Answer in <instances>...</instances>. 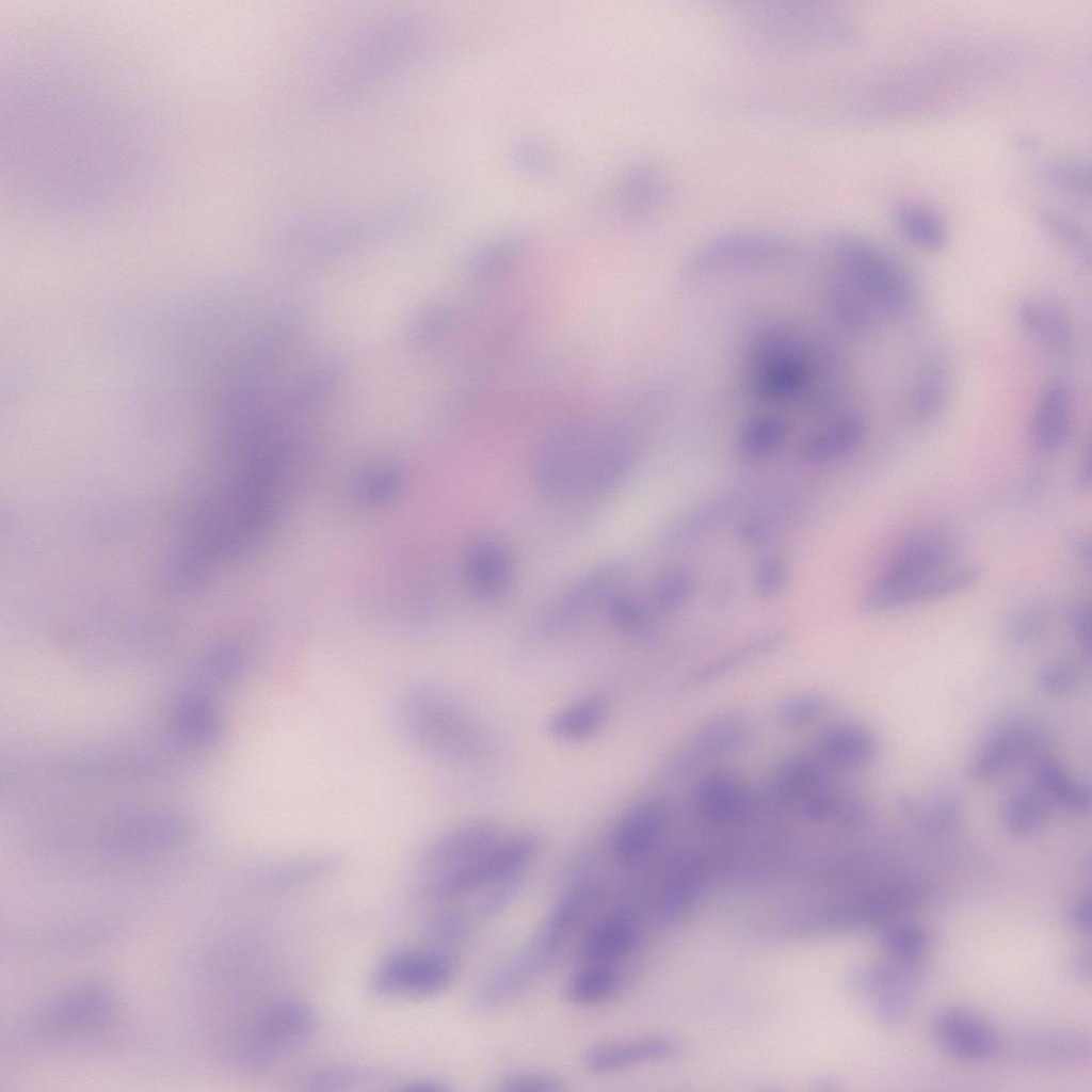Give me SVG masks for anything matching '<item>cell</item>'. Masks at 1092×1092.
Returning <instances> with one entry per match:
<instances>
[{
    "label": "cell",
    "instance_id": "obj_29",
    "mask_svg": "<svg viewBox=\"0 0 1092 1092\" xmlns=\"http://www.w3.org/2000/svg\"><path fill=\"white\" fill-rule=\"evenodd\" d=\"M636 936L632 919L623 912L615 913L587 930L580 942V953L587 963L613 965L631 950Z\"/></svg>",
    "mask_w": 1092,
    "mask_h": 1092
},
{
    "label": "cell",
    "instance_id": "obj_14",
    "mask_svg": "<svg viewBox=\"0 0 1092 1092\" xmlns=\"http://www.w3.org/2000/svg\"><path fill=\"white\" fill-rule=\"evenodd\" d=\"M556 958L533 940L486 978L477 992L476 1005L491 1009L509 1001L548 971Z\"/></svg>",
    "mask_w": 1092,
    "mask_h": 1092
},
{
    "label": "cell",
    "instance_id": "obj_24",
    "mask_svg": "<svg viewBox=\"0 0 1092 1092\" xmlns=\"http://www.w3.org/2000/svg\"><path fill=\"white\" fill-rule=\"evenodd\" d=\"M675 1046L661 1037L595 1045L582 1055L583 1067L593 1074H611L670 1056Z\"/></svg>",
    "mask_w": 1092,
    "mask_h": 1092
},
{
    "label": "cell",
    "instance_id": "obj_54",
    "mask_svg": "<svg viewBox=\"0 0 1092 1092\" xmlns=\"http://www.w3.org/2000/svg\"><path fill=\"white\" fill-rule=\"evenodd\" d=\"M475 924L463 911L451 910L438 915L431 925L433 937L444 944H455L471 935Z\"/></svg>",
    "mask_w": 1092,
    "mask_h": 1092
},
{
    "label": "cell",
    "instance_id": "obj_18",
    "mask_svg": "<svg viewBox=\"0 0 1092 1092\" xmlns=\"http://www.w3.org/2000/svg\"><path fill=\"white\" fill-rule=\"evenodd\" d=\"M664 826V815L653 802L629 808L617 821L611 836V852L622 865L635 866L646 860L657 847Z\"/></svg>",
    "mask_w": 1092,
    "mask_h": 1092
},
{
    "label": "cell",
    "instance_id": "obj_23",
    "mask_svg": "<svg viewBox=\"0 0 1092 1092\" xmlns=\"http://www.w3.org/2000/svg\"><path fill=\"white\" fill-rule=\"evenodd\" d=\"M1021 328L1031 340L1047 351L1062 353L1073 343V324L1056 303L1039 299H1023L1017 306Z\"/></svg>",
    "mask_w": 1092,
    "mask_h": 1092
},
{
    "label": "cell",
    "instance_id": "obj_39",
    "mask_svg": "<svg viewBox=\"0 0 1092 1092\" xmlns=\"http://www.w3.org/2000/svg\"><path fill=\"white\" fill-rule=\"evenodd\" d=\"M620 983V974L613 965L587 963L566 981L564 998L575 1006L598 1003L611 997Z\"/></svg>",
    "mask_w": 1092,
    "mask_h": 1092
},
{
    "label": "cell",
    "instance_id": "obj_60",
    "mask_svg": "<svg viewBox=\"0 0 1092 1092\" xmlns=\"http://www.w3.org/2000/svg\"><path fill=\"white\" fill-rule=\"evenodd\" d=\"M1069 924L1081 932L1091 930V900L1083 897L1074 901L1066 911Z\"/></svg>",
    "mask_w": 1092,
    "mask_h": 1092
},
{
    "label": "cell",
    "instance_id": "obj_32",
    "mask_svg": "<svg viewBox=\"0 0 1092 1092\" xmlns=\"http://www.w3.org/2000/svg\"><path fill=\"white\" fill-rule=\"evenodd\" d=\"M817 751L830 762L862 766L876 757L878 742L872 733L861 725L839 724L819 736Z\"/></svg>",
    "mask_w": 1092,
    "mask_h": 1092
},
{
    "label": "cell",
    "instance_id": "obj_7",
    "mask_svg": "<svg viewBox=\"0 0 1092 1092\" xmlns=\"http://www.w3.org/2000/svg\"><path fill=\"white\" fill-rule=\"evenodd\" d=\"M454 976V962L441 951L399 949L381 961L371 983L381 996L419 998L441 993Z\"/></svg>",
    "mask_w": 1092,
    "mask_h": 1092
},
{
    "label": "cell",
    "instance_id": "obj_41",
    "mask_svg": "<svg viewBox=\"0 0 1092 1092\" xmlns=\"http://www.w3.org/2000/svg\"><path fill=\"white\" fill-rule=\"evenodd\" d=\"M1042 228L1076 260L1086 267L1091 263V241L1085 228L1074 219L1057 211H1043L1039 216Z\"/></svg>",
    "mask_w": 1092,
    "mask_h": 1092
},
{
    "label": "cell",
    "instance_id": "obj_26",
    "mask_svg": "<svg viewBox=\"0 0 1092 1092\" xmlns=\"http://www.w3.org/2000/svg\"><path fill=\"white\" fill-rule=\"evenodd\" d=\"M704 879V863L695 854L685 853L670 863L659 894V914L663 921H675L685 914L698 896Z\"/></svg>",
    "mask_w": 1092,
    "mask_h": 1092
},
{
    "label": "cell",
    "instance_id": "obj_9",
    "mask_svg": "<svg viewBox=\"0 0 1092 1092\" xmlns=\"http://www.w3.org/2000/svg\"><path fill=\"white\" fill-rule=\"evenodd\" d=\"M623 568L616 563L598 566L560 593L543 614V628L562 632L582 624L616 595Z\"/></svg>",
    "mask_w": 1092,
    "mask_h": 1092
},
{
    "label": "cell",
    "instance_id": "obj_22",
    "mask_svg": "<svg viewBox=\"0 0 1092 1092\" xmlns=\"http://www.w3.org/2000/svg\"><path fill=\"white\" fill-rule=\"evenodd\" d=\"M828 13L818 9H769L761 13L759 35L773 41L789 42L788 44H828L834 34V25L829 21Z\"/></svg>",
    "mask_w": 1092,
    "mask_h": 1092
},
{
    "label": "cell",
    "instance_id": "obj_64",
    "mask_svg": "<svg viewBox=\"0 0 1092 1092\" xmlns=\"http://www.w3.org/2000/svg\"><path fill=\"white\" fill-rule=\"evenodd\" d=\"M732 591L733 584H730V581H728V579L720 578L719 584L716 585L713 590L714 601H718L719 605L724 604L728 597L732 596Z\"/></svg>",
    "mask_w": 1092,
    "mask_h": 1092
},
{
    "label": "cell",
    "instance_id": "obj_27",
    "mask_svg": "<svg viewBox=\"0 0 1092 1092\" xmlns=\"http://www.w3.org/2000/svg\"><path fill=\"white\" fill-rule=\"evenodd\" d=\"M918 897L919 890L911 883L884 884L848 904L840 918L852 926H879L910 909Z\"/></svg>",
    "mask_w": 1092,
    "mask_h": 1092
},
{
    "label": "cell",
    "instance_id": "obj_57",
    "mask_svg": "<svg viewBox=\"0 0 1092 1092\" xmlns=\"http://www.w3.org/2000/svg\"><path fill=\"white\" fill-rule=\"evenodd\" d=\"M1071 632L1086 658H1091V607L1078 604L1070 612Z\"/></svg>",
    "mask_w": 1092,
    "mask_h": 1092
},
{
    "label": "cell",
    "instance_id": "obj_33",
    "mask_svg": "<svg viewBox=\"0 0 1092 1092\" xmlns=\"http://www.w3.org/2000/svg\"><path fill=\"white\" fill-rule=\"evenodd\" d=\"M999 815L1008 833L1028 838L1046 828L1050 813L1043 794L1028 787H1017L1001 799Z\"/></svg>",
    "mask_w": 1092,
    "mask_h": 1092
},
{
    "label": "cell",
    "instance_id": "obj_38",
    "mask_svg": "<svg viewBox=\"0 0 1092 1092\" xmlns=\"http://www.w3.org/2000/svg\"><path fill=\"white\" fill-rule=\"evenodd\" d=\"M751 721L726 713L707 721L695 735V744L709 755H725L745 748L753 739Z\"/></svg>",
    "mask_w": 1092,
    "mask_h": 1092
},
{
    "label": "cell",
    "instance_id": "obj_37",
    "mask_svg": "<svg viewBox=\"0 0 1092 1092\" xmlns=\"http://www.w3.org/2000/svg\"><path fill=\"white\" fill-rule=\"evenodd\" d=\"M787 420L776 414H758L749 418L737 436V450L748 461H762L772 455L785 440Z\"/></svg>",
    "mask_w": 1092,
    "mask_h": 1092
},
{
    "label": "cell",
    "instance_id": "obj_11",
    "mask_svg": "<svg viewBox=\"0 0 1092 1092\" xmlns=\"http://www.w3.org/2000/svg\"><path fill=\"white\" fill-rule=\"evenodd\" d=\"M932 1030L950 1056L964 1061L989 1059L1001 1047L995 1028L976 1012L960 1006L938 1010L932 1021Z\"/></svg>",
    "mask_w": 1092,
    "mask_h": 1092
},
{
    "label": "cell",
    "instance_id": "obj_58",
    "mask_svg": "<svg viewBox=\"0 0 1092 1092\" xmlns=\"http://www.w3.org/2000/svg\"><path fill=\"white\" fill-rule=\"evenodd\" d=\"M737 536L748 545H760L772 535L771 525L760 516H749L739 521Z\"/></svg>",
    "mask_w": 1092,
    "mask_h": 1092
},
{
    "label": "cell",
    "instance_id": "obj_49",
    "mask_svg": "<svg viewBox=\"0 0 1092 1092\" xmlns=\"http://www.w3.org/2000/svg\"><path fill=\"white\" fill-rule=\"evenodd\" d=\"M610 617L622 630L632 635H644L654 628V617L639 600L614 595L607 606Z\"/></svg>",
    "mask_w": 1092,
    "mask_h": 1092
},
{
    "label": "cell",
    "instance_id": "obj_5",
    "mask_svg": "<svg viewBox=\"0 0 1092 1092\" xmlns=\"http://www.w3.org/2000/svg\"><path fill=\"white\" fill-rule=\"evenodd\" d=\"M799 246L776 235L740 231L713 238L698 246L684 267V276L695 280L717 274L773 271L797 264Z\"/></svg>",
    "mask_w": 1092,
    "mask_h": 1092
},
{
    "label": "cell",
    "instance_id": "obj_25",
    "mask_svg": "<svg viewBox=\"0 0 1092 1092\" xmlns=\"http://www.w3.org/2000/svg\"><path fill=\"white\" fill-rule=\"evenodd\" d=\"M694 801L702 818L720 824L742 818L751 803L744 785L726 772L706 775L696 787Z\"/></svg>",
    "mask_w": 1092,
    "mask_h": 1092
},
{
    "label": "cell",
    "instance_id": "obj_13",
    "mask_svg": "<svg viewBox=\"0 0 1092 1092\" xmlns=\"http://www.w3.org/2000/svg\"><path fill=\"white\" fill-rule=\"evenodd\" d=\"M1038 736L1037 725L1027 717L1001 722L973 755L967 768L969 778L986 782L1001 775L1032 749Z\"/></svg>",
    "mask_w": 1092,
    "mask_h": 1092
},
{
    "label": "cell",
    "instance_id": "obj_20",
    "mask_svg": "<svg viewBox=\"0 0 1092 1092\" xmlns=\"http://www.w3.org/2000/svg\"><path fill=\"white\" fill-rule=\"evenodd\" d=\"M1016 1056L1041 1069H1065L1082 1063L1090 1056L1089 1042L1066 1029H1040L1024 1032L1014 1040Z\"/></svg>",
    "mask_w": 1092,
    "mask_h": 1092
},
{
    "label": "cell",
    "instance_id": "obj_31",
    "mask_svg": "<svg viewBox=\"0 0 1092 1092\" xmlns=\"http://www.w3.org/2000/svg\"><path fill=\"white\" fill-rule=\"evenodd\" d=\"M893 218L901 235L919 248L941 252L949 242L945 220L927 205L901 200L894 206Z\"/></svg>",
    "mask_w": 1092,
    "mask_h": 1092
},
{
    "label": "cell",
    "instance_id": "obj_10",
    "mask_svg": "<svg viewBox=\"0 0 1092 1092\" xmlns=\"http://www.w3.org/2000/svg\"><path fill=\"white\" fill-rule=\"evenodd\" d=\"M959 550V537L950 529L921 530L895 549L880 578L910 579L947 571L953 567Z\"/></svg>",
    "mask_w": 1092,
    "mask_h": 1092
},
{
    "label": "cell",
    "instance_id": "obj_62",
    "mask_svg": "<svg viewBox=\"0 0 1092 1092\" xmlns=\"http://www.w3.org/2000/svg\"><path fill=\"white\" fill-rule=\"evenodd\" d=\"M1091 482V456L1090 451L1087 452L1076 476V484L1079 488H1089Z\"/></svg>",
    "mask_w": 1092,
    "mask_h": 1092
},
{
    "label": "cell",
    "instance_id": "obj_36",
    "mask_svg": "<svg viewBox=\"0 0 1092 1092\" xmlns=\"http://www.w3.org/2000/svg\"><path fill=\"white\" fill-rule=\"evenodd\" d=\"M608 708L604 700L588 697L557 712L549 723L550 734L559 740L578 742L594 736L604 725Z\"/></svg>",
    "mask_w": 1092,
    "mask_h": 1092
},
{
    "label": "cell",
    "instance_id": "obj_8",
    "mask_svg": "<svg viewBox=\"0 0 1092 1092\" xmlns=\"http://www.w3.org/2000/svg\"><path fill=\"white\" fill-rule=\"evenodd\" d=\"M980 575L979 567L965 565L925 577L898 580L879 578L863 596L860 607L864 612L876 613L944 599L970 588Z\"/></svg>",
    "mask_w": 1092,
    "mask_h": 1092
},
{
    "label": "cell",
    "instance_id": "obj_61",
    "mask_svg": "<svg viewBox=\"0 0 1092 1092\" xmlns=\"http://www.w3.org/2000/svg\"><path fill=\"white\" fill-rule=\"evenodd\" d=\"M1066 971L1079 981L1091 979L1092 961L1090 950H1077L1071 954L1065 964Z\"/></svg>",
    "mask_w": 1092,
    "mask_h": 1092
},
{
    "label": "cell",
    "instance_id": "obj_21",
    "mask_svg": "<svg viewBox=\"0 0 1092 1092\" xmlns=\"http://www.w3.org/2000/svg\"><path fill=\"white\" fill-rule=\"evenodd\" d=\"M866 422L855 410H845L808 435L799 454L809 465H825L852 454L863 443Z\"/></svg>",
    "mask_w": 1092,
    "mask_h": 1092
},
{
    "label": "cell",
    "instance_id": "obj_15",
    "mask_svg": "<svg viewBox=\"0 0 1092 1092\" xmlns=\"http://www.w3.org/2000/svg\"><path fill=\"white\" fill-rule=\"evenodd\" d=\"M500 839L497 829L485 821L463 823L437 837L420 857L423 879H430L471 861Z\"/></svg>",
    "mask_w": 1092,
    "mask_h": 1092
},
{
    "label": "cell",
    "instance_id": "obj_47",
    "mask_svg": "<svg viewBox=\"0 0 1092 1092\" xmlns=\"http://www.w3.org/2000/svg\"><path fill=\"white\" fill-rule=\"evenodd\" d=\"M402 486V475L390 466H381L364 473L356 482V496L367 503L385 502Z\"/></svg>",
    "mask_w": 1092,
    "mask_h": 1092
},
{
    "label": "cell",
    "instance_id": "obj_53",
    "mask_svg": "<svg viewBox=\"0 0 1092 1092\" xmlns=\"http://www.w3.org/2000/svg\"><path fill=\"white\" fill-rule=\"evenodd\" d=\"M521 885V872L491 884L488 890L477 902V915L482 918H489L499 914L513 902Z\"/></svg>",
    "mask_w": 1092,
    "mask_h": 1092
},
{
    "label": "cell",
    "instance_id": "obj_56",
    "mask_svg": "<svg viewBox=\"0 0 1092 1092\" xmlns=\"http://www.w3.org/2000/svg\"><path fill=\"white\" fill-rule=\"evenodd\" d=\"M833 819L845 829L858 830L868 823L870 809L863 800L847 798L837 802Z\"/></svg>",
    "mask_w": 1092,
    "mask_h": 1092
},
{
    "label": "cell",
    "instance_id": "obj_28",
    "mask_svg": "<svg viewBox=\"0 0 1092 1092\" xmlns=\"http://www.w3.org/2000/svg\"><path fill=\"white\" fill-rule=\"evenodd\" d=\"M825 311L833 322L850 335H863L877 317L862 295L840 275L828 268L821 286Z\"/></svg>",
    "mask_w": 1092,
    "mask_h": 1092
},
{
    "label": "cell",
    "instance_id": "obj_55",
    "mask_svg": "<svg viewBox=\"0 0 1092 1092\" xmlns=\"http://www.w3.org/2000/svg\"><path fill=\"white\" fill-rule=\"evenodd\" d=\"M504 1092H560L564 1090L562 1080L541 1072H516L505 1076L499 1083Z\"/></svg>",
    "mask_w": 1092,
    "mask_h": 1092
},
{
    "label": "cell",
    "instance_id": "obj_2",
    "mask_svg": "<svg viewBox=\"0 0 1092 1092\" xmlns=\"http://www.w3.org/2000/svg\"><path fill=\"white\" fill-rule=\"evenodd\" d=\"M633 437L623 425L578 419L553 428L534 460V479L547 500L589 503L620 484L636 457Z\"/></svg>",
    "mask_w": 1092,
    "mask_h": 1092
},
{
    "label": "cell",
    "instance_id": "obj_50",
    "mask_svg": "<svg viewBox=\"0 0 1092 1092\" xmlns=\"http://www.w3.org/2000/svg\"><path fill=\"white\" fill-rule=\"evenodd\" d=\"M788 565L777 553L764 555L756 563L754 571V588L762 599L777 597L788 582Z\"/></svg>",
    "mask_w": 1092,
    "mask_h": 1092
},
{
    "label": "cell",
    "instance_id": "obj_30",
    "mask_svg": "<svg viewBox=\"0 0 1092 1092\" xmlns=\"http://www.w3.org/2000/svg\"><path fill=\"white\" fill-rule=\"evenodd\" d=\"M599 898V889L581 885L564 895L552 908L534 937L548 950L559 953L562 945L580 926Z\"/></svg>",
    "mask_w": 1092,
    "mask_h": 1092
},
{
    "label": "cell",
    "instance_id": "obj_1",
    "mask_svg": "<svg viewBox=\"0 0 1092 1092\" xmlns=\"http://www.w3.org/2000/svg\"><path fill=\"white\" fill-rule=\"evenodd\" d=\"M742 374L748 395L757 401L801 399L816 415L834 411L845 394L837 350L785 322L753 330L742 354Z\"/></svg>",
    "mask_w": 1092,
    "mask_h": 1092
},
{
    "label": "cell",
    "instance_id": "obj_40",
    "mask_svg": "<svg viewBox=\"0 0 1092 1092\" xmlns=\"http://www.w3.org/2000/svg\"><path fill=\"white\" fill-rule=\"evenodd\" d=\"M789 639L786 630H772L745 641L703 667L695 675L697 684L711 682L744 662L782 647Z\"/></svg>",
    "mask_w": 1092,
    "mask_h": 1092
},
{
    "label": "cell",
    "instance_id": "obj_42",
    "mask_svg": "<svg viewBox=\"0 0 1092 1092\" xmlns=\"http://www.w3.org/2000/svg\"><path fill=\"white\" fill-rule=\"evenodd\" d=\"M695 578L686 567H673L662 573L652 590V603L656 610L673 612L682 608L692 598Z\"/></svg>",
    "mask_w": 1092,
    "mask_h": 1092
},
{
    "label": "cell",
    "instance_id": "obj_48",
    "mask_svg": "<svg viewBox=\"0 0 1092 1092\" xmlns=\"http://www.w3.org/2000/svg\"><path fill=\"white\" fill-rule=\"evenodd\" d=\"M963 819V804L952 788L938 789L927 812V825L935 833L947 834L957 831Z\"/></svg>",
    "mask_w": 1092,
    "mask_h": 1092
},
{
    "label": "cell",
    "instance_id": "obj_63",
    "mask_svg": "<svg viewBox=\"0 0 1092 1092\" xmlns=\"http://www.w3.org/2000/svg\"><path fill=\"white\" fill-rule=\"evenodd\" d=\"M404 1090L415 1092H445L448 1091L449 1088L439 1081L424 1080L410 1083V1086L404 1088Z\"/></svg>",
    "mask_w": 1092,
    "mask_h": 1092
},
{
    "label": "cell",
    "instance_id": "obj_52",
    "mask_svg": "<svg viewBox=\"0 0 1092 1092\" xmlns=\"http://www.w3.org/2000/svg\"><path fill=\"white\" fill-rule=\"evenodd\" d=\"M1079 681L1077 667L1069 660H1057L1045 665L1039 673L1037 685L1040 692L1059 698L1074 691Z\"/></svg>",
    "mask_w": 1092,
    "mask_h": 1092
},
{
    "label": "cell",
    "instance_id": "obj_3",
    "mask_svg": "<svg viewBox=\"0 0 1092 1092\" xmlns=\"http://www.w3.org/2000/svg\"><path fill=\"white\" fill-rule=\"evenodd\" d=\"M829 269L847 280L874 316L905 319L915 308L918 290L902 260L878 242L856 232L837 230L822 242Z\"/></svg>",
    "mask_w": 1092,
    "mask_h": 1092
},
{
    "label": "cell",
    "instance_id": "obj_4",
    "mask_svg": "<svg viewBox=\"0 0 1092 1092\" xmlns=\"http://www.w3.org/2000/svg\"><path fill=\"white\" fill-rule=\"evenodd\" d=\"M395 713L404 737L440 759L462 760L473 755L480 744L455 704L429 684L406 685L397 697Z\"/></svg>",
    "mask_w": 1092,
    "mask_h": 1092
},
{
    "label": "cell",
    "instance_id": "obj_16",
    "mask_svg": "<svg viewBox=\"0 0 1092 1092\" xmlns=\"http://www.w3.org/2000/svg\"><path fill=\"white\" fill-rule=\"evenodd\" d=\"M463 577L468 591L478 600L487 604L500 600L513 580L510 551L493 539L475 541L464 556Z\"/></svg>",
    "mask_w": 1092,
    "mask_h": 1092
},
{
    "label": "cell",
    "instance_id": "obj_19",
    "mask_svg": "<svg viewBox=\"0 0 1092 1092\" xmlns=\"http://www.w3.org/2000/svg\"><path fill=\"white\" fill-rule=\"evenodd\" d=\"M1073 427V401L1070 388L1061 380L1049 382L1042 390L1030 422L1033 448L1042 454L1060 450Z\"/></svg>",
    "mask_w": 1092,
    "mask_h": 1092
},
{
    "label": "cell",
    "instance_id": "obj_34",
    "mask_svg": "<svg viewBox=\"0 0 1092 1092\" xmlns=\"http://www.w3.org/2000/svg\"><path fill=\"white\" fill-rule=\"evenodd\" d=\"M950 388L947 362L942 357L930 359L919 371L911 394L910 411L914 419L921 423L934 420L945 408Z\"/></svg>",
    "mask_w": 1092,
    "mask_h": 1092
},
{
    "label": "cell",
    "instance_id": "obj_17",
    "mask_svg": "<svg viewBox=\"0 0 1092 1092\" xmlns=\"http://www.w3.org/2000/svg\"><path fill=\"white\" fill-rule=\"evenodd\" d=\"M921 974L920 961L889 957L874 966L855 971L849 982L854 991L868 995L871 1003L903 1007L913 1005Z\"/></svg>",
    "mask_w": 1092,
    "mask_h": 1092
},
{
    "label": "cell",
    "instance_id": "obj_46",
    "mask_svg": "<svg viewBox=\"0 0 1092 1092\" xmlns=\"http://www.w3.org/2000/svg\"><path fill=\"white\" fill-rule=\"evenodd\" d=\"M826 710L825 700L816 693H799L783 700L776 709L777 720L790 728L816 722Z\"/></svg>",
    "mask_w": 1092,
    "mask_h": 1092
},
{
    "label": "cell",
    "instance_id": "obj_51",
    "mask_svg": "<svg viewBox=\"0 0 1092 1092\" xmlns=\"http://www.w3.org/2000/svg\"><path fill=\"white\" fill-rule=\"evenodd\" d=\"M1043 610L1035 606L1017 609L1007 624V637L1015 646H1026L1037 642L1045 632L1047 620Z\"/></svg>",
    "mask_w": 1092,
    "mask_h": 1092
},
{
    "label": "cell",
    "instance_id": "obj_43",
    "mask_svg": "<svg viewBox=\"0 0 1092 1092\" xmlns=\"http://www.w3.org/2000/svg\"><path fill=\"white\" fill-rule=\"evenodd\" d=\"M1042 177L1058 191L1081 202L1091 196L1090 165L1077 160H1061L1049 163L1042 170Z\"/></svg>",
    "mask_w": 1092,
    "mask_h": 1092
},
{
    "label": "cell",
    "instance_id": "obj_6",
    "mask_svg": "<svg viewBox=\"0 0 1092 1092\" xmlns=\"http://www.w3.org/2000/svg\"><path fill=\"white\" fill-rule=\"evenodd\" d=\"M539 840L521 834L499 839L471 861L436 877L423 880V889L433 899H453L478 888L520 873L535 856Z\"/></svg>",
    "mask_w": 1092,
    "mask_h": 1092
},
{
    "label": "cell",
    "instance_id": "obj_12",
    "mask_svg": "<svg viewBox=\"0 0 1092 1092\" xmlns=\"http://www.w3.org/2000/svg\"><path fill=\"white\" fill-rule=\"evenodd\" d=\"M316 1019L308 1006L296 1000L280 1001L261 1016L253 1037L252 1057L268 1063L288 1054L314 1032Z\"/></svg>",
    "mask_w": 1092,
    "mask_h": 1092
},
{
    "label": "cell",
    "instance_id": "obj_35",
    "mask_svg": "<svg viewBox=\"0 0 1092 1092\" xmlns=\"http://www.w3.org/2000/svg\"><path fill=\"white\" fill-rule=\"evenodd\" d=\"M1035 778L1044 794L1071 813H1083L1091 804L1089 787L1076 780L1053 758H1042L1035 767Z\"/></svg>",
    "mask_w": 1092,
    "mask_h": 1092
},
{
    "label": "cell",
    "instance_id": "obj_44",
    "mask_svg": "<svg viewBox=\"0 0 1092 1092\" xmlns=\"http://www.w3.org/2000/svg\"><path fill=\"white\" fill-rule=\"evenodd\" d=\"M820 780L818 765L808 756L792 755L784 759L775 771V783L782 793L807 797Z\"/></svg>",
    "mask_w": 1092,
    "mask_h": 1092
},
{
    "label": "cell",
    "instance_id": "obj_45",
    "mask_svg": "<svg viewBox=\"0 0 1092 1092\" xmlns=\"http://www.w3.org/2000/svg\"><path fill=\"white\" fill-rule=\"evenodd\" d=\"M882 942L889 957L920 961L929 947V935L922 926L901 921L885 929Z\"/></svg>",
    "mask_w": 1092,
    "mask_h": 1092
},
{
    "label": "cell",
    "instance_id": "obj_59",
    "mask_svg": "<svg viewBox=\"0 0 1092 1092\" xmlns=\"http://www.w3.org/2000/svg\"><path fill=\"white\" fill-rule=\"evenodd\" d=\"M838 800L823 792H812L805 797L804 815L812 821L833 819Z\"/></svg>",
    "mask_w": 1092,
    "mask_h": 1092
}]
</instances>
